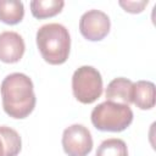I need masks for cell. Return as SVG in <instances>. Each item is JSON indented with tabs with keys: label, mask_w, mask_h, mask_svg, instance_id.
I'll return each mask as SVG.
<instances>
[{
	"label": "cell",
	"mask_w": 156,
	"mask_h": 156,
	"mask_svg": "<svg viewBox=\"0 0 156 156\" xmlns=\"http://www.w3.org/2000/svg\"><path fill=\"white\" fill-rule=\"evenodd\" d=\"M2 108L6 115L15 119L28 117L37 102L32 79L24 73H11L6 76L0 87Z\"/></svg>",
	"instance_id": "1"
},
{
	"label": "cell",
	"mask_w": 156,
	"mask_h": 156,
	"mask_svg": "<svg viewBox=\"0 0 156 156\" xmlns=\"http://www.w3.org/2000/svg\"><path fill=\"white\" fill-rule=\"evenodd\" d=\"M38 50L49 65H62L67 61L71 50V37L68 29L60 23H48L37 32Z\"/></svg>",
	"instance_id": "2"
},
{
	"label": "cell",
	"mask_w": 156,
	"mask_h": 156,
	"mask_svg": "<svg viewBox=\"0 0 156 156\" xmlns=\"http://www.w3.org/2000/svg\"><path fill=\"white\" fill-rule=\"evenodd\" d=\"M93 126L101 132H123L133 122V111L128 105L104 101L91 111Z\"/></svg>",
	"instance_id": "3"
},
{
	"label": "cell",
	"mask_w": 156,
	"mask_h": 156,
	"mask_svg": "<svg viewBox=\"0 0 156 156\" xmlns=\"http://www.w3.org/2000/svg\"><path fill=\"white\" fill-rule=\"evenodd\" d=\"M72 91L82 104H93L102 94V77L93 66H82L72 76Z\"/></svg>",
	"instance_id": "4"
},
{
	"label": "cell",
	"mask_w": 156,
	"mask_h": 156,
	"mask_svg": "<svg viewBox=\"0 0 156 156\" xmlns=\"http://www.w3.org/2000/svg\"><path fill=\"white\" fill-rule=\"evenodd\" d=\"M62 147L68 156H88L93 150L90 130L83 124H72L63 130Z\"/></svg>",
	"instance_id": "5"
},
{
	"label": "cell",
	"mask_w": 156,
	"mask_h": 156,
	"mask_svg": "<svg viewBox=\"0 0 156 156\" xmlns=\"http://www.w3.org/2000/svg\"><path fill=\"white\" fill-rule=\"evenodd\" d=\"M111 28L110 17L100 10H89L79 20V32L89 41H100Z\"/></svg>",
	"instance_id": "6"
},
{
	"label": "cell",
	"mask_w": 156,
	"mask_h": 156,
	"mask_svg": "<svg viewBox=\"0 0 156 156\" xmlns=\"http://www.w3.org/2000/svg\"><path fill=\"white\" fill-rule=\"evenodd\" d=\"M26 50L23 38L12 30L0 33V61L5 63L18 62Z\"/></svg>",
	"instance_id": "7"
},
{
	"label": "cell",
	"mask_w": 156,
	"mask_h": 156,
	"mask_svg": "<svg viewBox=\"0 0 156 156\" xmlns=\"http://www.w3.org/2000/svg\"><path fill=\"white\" fill-rule=\"evenodd\" d=\"M133 88L134 83L130 79L124 77L115 78L108 83L106 88V100L129 106L133 104Z\"/></svg>",
	"instance_id": "8"
},
{
	"label": "cell",
	"mask_w": 156,
	"mask_h": 156,
	"mask_svg": "<svg viewBox=\"0 0 156 156\" xmlns=\"http://www.w3.org/2000/svg\"><path fill=\"white\" fill-rule=\"evenodd\" d=\"M133 104L140 110H151L155 106V84L150 80L134 83Z\"/></svg>",
	"instance_id": "9"
},
{
	"label": "cell",
	"mask_w": 156,
	"mask_h": 156,
	"mask_svg": "<svg viewBox=\"0 0 156 156\" xmlns=\"http://www.w3.org/2000/svg\"><path fill=\"white\" fill-rule=\"evenodd\" d=\"M21 149L20 134L7 126H0V156H17Z\"/></svg>",
	"instance_id": "10"
},
{
	"label": "cell",
	"mask_w": 156,
	"mask_h": 156,
	"mask_svg": "<svg viewBox=\"0 0 156 156\" xmlns=\"http://www.w3.org/2000/svg\"><path fill=\"white\" fill-rule=\"evenodd\" d=\"M30 12L34 18L44 20L58 15L63 6L65 1L62 0H33L30 1Z\"/></svg>",
	"instance_id": "11"
},
{
	"label": "cell",
	"mask_w": 156,
	"mask_h": 156,
	"mask_svg": "<svg viewBox=\"0 0 156 156\" xmlns=\"http://www.w3.org/2000/svg\"><path fill=\"white\" fill-rule=\"evenodd\" d=\"M24 6L17 0H0V21L5 24H17L23 20Z\"/></svg>",
	"instance_id": "12"
},
{
	"label": "cell",
	"mask_w": 156,
	"mask_h": 156,
	"mask_svg": "<svg viewBox=\"0 0 156 156\" xmlns=\"http://www.w3.org/2000/svg\"><path fill=\"white\" fill-rule=\"evenodd\" d=\"M96 156H128V147L122 139L110 138L99 145Z\"/></svg>",
	"instance_id": "13"
},
{
	"label": "cell",
	"mask_w": 156,
	"mask_h": 156,
	"mask_svg": "<svg viewBox=\"0 0 156 156\" xmlns=\"http://www.w3.org/2000/svg\"><path fill=\"white\" fill-rule=\"evenodd\" d=\"M119 6L126 11V12H129V13H140L144 11V9L147 6L149 1L147 0H140V1H118Z\"/></svg>",
	"instance_id": "14"
}]
</instances>
